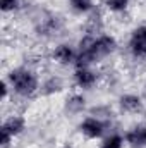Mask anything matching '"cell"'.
Returning a JSON list of instances; mask_svg holds the SVG:
<instances>
[{"label":"cell","instance_id":"3","mask_svg":"<svg viewBox=\"0 0 146 148\" xmlns=\"http://www.w3.org/2000/svg\"><path fill=\"white\" fill-rule=\"evenodd\" d=\"M127 52L134 60H146V24L136 26L131 31Z\"/></svg>","mask_w":146,"mask_h":148},{"label":"cell","instance_id":"16","mask_svg":"<svg viewBox=\"0 0 146 148\" xmlns=\"http://www.w3.org/2000/svg\"><path fill=\"white\" fill-rule=\"evenodd\" d=\"M0 91H2V95H0L2 102H7L9 97H10V93H12V88H10V83L7 81V77L2 79V83H0Z\"/></svg>","mask_w":146,"mask_h":148},{"label":"cell","instance_id":"2","mask_svg":"<svg viewBox=\"0 0 146 148\" xmlns=\"http://www.w3.org/2000/svg\"><path fill=\"white\" fill-rule=\"evenodd\" d=\"M77 131L86 140H100V138L105 136L107 121L102 119V117H98V115H88V117H84L77 124Z\"/></svg>","mask_w":146,"mask_h":148},{"label":"cell","instance_id":"15","mask_svg":"<svg viewBox=\"0 0 146 148\" xmlns=\"http://www.w3.org/2000/svg\"><path fill=\"white\" fill-rule=\"evenodd\" d=\"M26 7V0H0V10L3 14H14Z\"/></svg>","mask_w":146,"mask_h":148},{"label":"cell","instance_id":"10","mask_svg":"<svg viewBox=\"0 0 146 148\" xmlns=\"http://www.w3.org/2000/svg\"><path fill=\"white\" fill-rule=\"evenodd\" d=\"M84 109H86V98L81 93L69 95L67 100H65V103H64V110L69 115H79V114L84 112Z\"/></svg>","mask_w":146,"mask_h":148},{"label":"cell","instance_id":"8","mask_svg":"<svg viewBox=\"0 0 146 148\" xmlns=\"http://www.w3.org/2000/svg\"><path fill=\"white\" fill-rule=\"evenodd\" d=\"M126 145L131 148H146V124H136L124 133Z\"/></svg>","mask_w":146,"mask_h":148},{"label":"cell","instance_id":"13","mask_svg":"<svg viewBox=\"0 0 146 148\" xmlns=\"http://www.w3.org/2000/svg\"><path fill=\"white\" fill-rule=\"evenodd\" d=\"M126 145V140H124V134H119V133H112L108 136H105L100 143L98 148H124Z\"/></svg>","mask_w":146,"mask_h":148},{"label":"cell","instance_id":"4","mask_svg":"<svg viewBox=\"0 0 146 148\" xmlns=\"http://www.w3.org/2000/svg\"><path fill=\"white\" fill-rule=\"evenodd\" d=\"M72 81L79 90H91L100 81V73L93 67H74Z\"/></svg>","mask_w":146,"mask_h":148},{"label":"cell","instance_id":"6","mask_svg":"<svg viewBox=\"0 0 146 148\" xmlns=\"http://www.w3.org/2000/svg\"><path fill=\"white\" fill-rule=\"evenodd\" d=\"M117 103H119L120 112L129 114V115H138V114H141L145 110V102L136 93H124V95H120Z\"/></svg>","mask_w":146,"mask_h":148},{"label":"cell","instance_id":"1","mask_svg":"<svg viewBox=\"0 0 146 148\" xmlns=\"http://www.w3.org/2000/svg\"><path fill=\"white\" fill-rule=\"evenodd\" d=\"M5 77L10 83L12 95H16L19 98H31L41 88L38 73L29 69V67H23V66L21 67H14V69H10L5 74Z\"/></svg>","mask_w":146,"mask_h":148},{"label":"cell","instance_id":"11","mask_svg":"<svg viewBox=\"0 0 146 148\" xmlns=\"http://www.w3.org/2000/svg\"><path fill=\"white\" fill-rule=\"evenodd\" d=\"M62 88H64V81L57 76H52V77H48L46 81L41 83L40 93L41 95H53V93H59Z\"/></svg>","mask_w":146,"mask_h":148},{"label":"cell","instance_id":"14","mask_svg":"<svg viewBox=\"0 0 146 148\" xmlns=\"http://www.w3.org/2000/svg\"><path fill=\"white\" fill-rule=\"evenodd\" d=\"M103 5L112 14H124L129 9L131 0H103Z\"/></svg>","mask_w":146,"mask_h":148},{"label":"cell","instance_id":"17","mask_svg":"<svg viewBox=\"0 0 146 148\" xmlns=\"http://www.w3.org/2000/svg\"><path fill=\"white\" fill-rule=\"evenodd\" d=\"M12 141H14V138H12L10 134L0 131V148H9L12 145Z\"/></svg>","mask_w":146,"mask_h":148},{"label":"cell","instance_id":"9","mask_svg":"<svg viewBox=\"0 0 146 148\" xmlns=\"http://www.w3.org/2000/svg\"><path fill=\"white\" fill-rule=\"evenodd\" d=\"M60 28H62V21L57 16H46V17L40 19V23L36 24L38 35H43V36H52Z\"/></svg>","mask_w":146,"mask_h":148},{"label":"cell","instance_id":"5","mask_svg":"<svg viewBox=\"0 0 146 148\" xmlns=\"http://www.w3.org/2000/svg\"><path fill=\"white\" fill-rule=\"evenodd\" d=\"M76 55H77V48H74L71 43H59L53 47L50 59L59 66H74Z\"/></svg>","mask_w":146,"mask_h":148},{"label":"cell","instance_id":"7","mask_svg":"<svg viewBox=\"0 0 146 148\" xmlns=\"http://www.w3.org/2000/svg\"><path fill=\"white\" fill-rule=\"evenodd\" d=\"M26 126H28V121H26L24 115H21V114H10V115H7L3 119V122L0 126V131L10 134L12 138H17V136H21L26 131Z\"/></svg>","mask_w":146,"mask_h":148},{"label":"cell","instance_id":"12","mask_svg":"<svg viewBox=\"0 0 146 148\" xmlns=\"http://www.w3.org/2000/svg\"><path fill=\"white\" fill-rule=\"evenodd\" d=\"M69 5L76 14H89L95 10V0H69Z\"/></svg>","mask_w":146,"mask_h":148}]
</instances>
